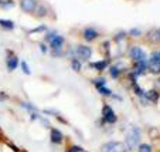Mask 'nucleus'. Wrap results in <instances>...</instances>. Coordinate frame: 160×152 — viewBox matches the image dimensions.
Returning <instances> with one entry per match:
<instances>
[{
	"instance_id": "nucleus-1",
	"label": "nucleus",
	"mask_w": 160,
	"mask_h": 152,
	"mask_svg": "<svg viewBox=\"0 0 160 152\" xmlns=\"http://www.w3.org/2000/svg\"><path fill=\"white\" fill-rule=\"evenodd\" d=\"M140 141V131L138 127H130V129H128L126 138H125V145L128 146L129 151L136 149V146L139 145Z\"/></svg>"
},
{
	"instance_id": "nucleus-2",
	"label": "nucleus",
	"mask_w": 160,
	"mask_h": 152,
	"mask_svg": "<svg viewBox=\"0 0 160 152\" xmlns=\"http://www.w3.org/2000/svg\"><path fill=\"white\" fill-rule=\"evenodd\" d=\"M101 151L102 152H128V146L125 145V142L121 141H109V142L103 144L101 146Z\"/></svg>"
},
{
	"instance_id": "nucleus-3",
	"label": "nucleus",
	"mask_w": 160,
	"mask_h": 152,
	"mask_svg": "<svg viewBox=\"0 0 160 152\" xmlns=\"http://www.w3.org/2000/svg\"><path fill=\"white\" fill-rule=\"evenodd\" d=\"M102 118H103V122H108V124H115L118 121L116 118V114L113 113L112 107H109L108 104L102 107Z\"/></svg>"
},
{
	"instance_id": "nucleus-4",
	"label": "nucleus",
	"mask_w": 160,
	"mask_h": 152,
	"mask_svg": "<svg viewBox=\"0 0 160 152\" xmlns=\"http://www.w3.org/2000/svg\"><path fill=\"white\" fill-rule=\"evenodd\" d=\"M75 54H77V57L78 58L87 61V60H89L91 55H92V50H91V47H88V46L79 44V46L77 47V50H75Z\"/></svg>"
},
{
	"instance_id": "nucleus-5",
	"label": "nucleus",
	"mask_w": 160,
	"mask_h": 152,
	"mask_svg": "<svg viewBox=\"0 0 160 152\" xmlns=\"http://www.w3.org/2000/svg\"><path fill=\"white\" fill-rule=\"evenodd\" d=\"M37 6V0H20V9L24 13H34Z\"/></svg>"
},
{
	"instance_id": "nucleus-6",
	"label": "nucleus",
	"mask_w": 160,
	"mask_h": 152,
	"mask_svg": "<svg viewBox=\"0 0 160 152\" xmlns=\"http://www.w3.org/2000/svg\"><path fill=\"white\" fill-rule=\"evenodd\" d=\"M82 36H84L85 41H94V40H97L99 37V31L95 30L94 27H87L84 30V33H82Z\"/></svg>"
},
{
	"instance_id": "nucleus-7",
	"label": "nucleus",
	"mask_w": 160,
	"mask_h": 152,
	"mask_svg": "<svg viewBox=\"0 0 160 152\" xmlns=\"http://www.w3.org/2000/svg\"><path fill=\"white\" fill-rule=\"evenodd\" d=\"M146 39H148V41L152 43V44L160 43V30L159 29H150V30L146 33Z\"/></svg>"
},
{
	"instance_id": "nucleus-8",
	"label": "nucleus",
	"mask_w": 160,
	"mask_h": 152,
	"mask_svg": "<svg viewBox=\"0 0 160 152\" xmlns=\"http://www.w3.org/2000/svg\"><path fill=\"white\" fill-rule=\"evenodd\" d=\"M129 57L132 58L133 61H138V60H142V58H146V55H145V51H143L140 47H130Z\"/></svg>"
},
{
	"instance_id": "nucleus-9",
	"label": "nucleus",
	"mask_w": 160,
	"mask_h": 152,
	"mask_svg": "<svg viewBox=\"0 0 160 152\" xmlns=\"http://www.w3.org/2000/svg\"><path fill=\"white\" fill-rule=\"evenodd\" d=\"M50 141L52 144H62L64 141V135L60 129L57 128H51V132H50Z\"/></svg>"
},
{
	"instance_id": "nucleus-10",
	"label": "nucleus",
	"mask_w": 160,
	"mask_h": 152,
	"mask_svg": "<svg viewBox=\"0 0 160 152\" xmlns=\"http://www.w3.org/2000/svg\"><path fill=\"white\" fill-rule=\"evenodd\" d=\"M18 64H20V61H18L17 55L10 54L9 57H7V60H6V67H7V70H9V71H14L16 68L18 67Z\"/></svg>"
},
{
	"instance_id": "nucleus-11",
	"label": "nucleus",
	"mask_w": 160,
	"mask_h": 152,
	"mask_svg": "<svg viewBox=\"0 0 160 152\" xmlns=\"http://www.w3.org/2000/svg\"><path fill=\"white\" fill-rule=\"evenodd\" d=\"M148 70L152 74H160V61L150 57V60H148Z\"/></svg>"
},
{
	"instance_id": "nucleus-12",
	"label": "nucleus",
	"mask_w": 160,
	"mask_h": 152,
	"mask_svg": "<svg viewBox=\"0 0 160 152\" xmlns=\"http://www.w3.org/2000/svg\"><path fill=\"white\" fill-rule=\"evenodd\" d=\"M65 43V39H64V36H60V34H57V36L54 37V39L50 41V47H51L52 50H58L62 47V44Z\"/></svg>"
},
{
	"instance_id": "nucleus-13",
	"label": "nucleus",
	"mask_w": 160,
	"mask_h": 152,
	"mask_svg": "<svg viewBox=\"0 0 160 152\" xmlns=\"http://www.w3.org/2000/svg\"><path fill=\"white\" fill-rule=\"evenodd\" d=\"M145 98L148 101H150V102H157L160 98V94L157 90H149V91L145 92Z\"/></svg>"
},
{
	"instance_id": "nucleus-14",
	"label": "nucleus",
	"mask_w": 160,
	"mask_h": 152,
	"mask_svg": "<svg viewBox=\"0 0 160 152\" xmlns=\"http://www.w3.org/2000/svg\"><path fill=\"white\" fill-rule=\"evenodd\" d=\"M108 64H109L108 60H99V61H97V63H92V64L89 63V67H92V68H95L97 71L102 73V71L105 70L106 67H108Z\"/></svg>"
},
{
	"instance_id": "nucleus-15",
	"label": "nucleus",
	"mask_w": 160,
	"mask_h": 152,
	"mask_svg": "<svg viewBox=\"0 0 160 152\" xmlns=\"http://www.w3.org/2000/svg\"><path fill=\"white\" fill-rule=\"evenodd\" d=\"M0 27L3 29V30H14V23L12 20H6V18H0Z\"/></svg>"
},
{
	"instance_id": "nucleus-16",
	"label": "nucleus",
	"mask_w": 160,
	"mask_h": 152,
	"mask_svg": "<svg viewBox=\"0 0 160 152\" xmlns=\"http://www.w3.org/2000/svg\"><path fill=\"white\" fill-rule=\"evenodd\" d=\"M71 67H72L74 71L79 73V71H81V68H82V64H81V61H79L78 58H72V60H71Z\"/></svg>"
},
{
	"instance_id": "nucleus-17",
	"label": "nucleus",
	"mask_w": 160,
	"mask_h": 152,
	"mask_svg": "<svg viewBox=\"0 0 160 152\" xmlns=\"http://www.w3.org/2000/svg\"><path fill=\"white\" fill-rule=\"evenodd\" d=\"M34 14L37 16V17H45V14H47V9H45V6H37V9L34 10Z\"/></svg>"
},
{
	"instance_id": "nucleus-18",
	"label": "nucleus",
	"mask_w": 160,
	"mask_h": 152,
	"mask_svg": "<svg viewBox=\"0 0 160 152\" xmlns=\"http://www.w3.org/2000/svg\"><path fill=\"white\" fill-rule=\"evenodd\" d=\"M109 74H111L112 78H118V77L121 76V70H119L118 66H112V67L109 68Z\"/></svg>"
},
{
	"instance_id": "nucleus-19",
	"label": "nucleus",
	"mask_w": 160,
	"mask_h": 152,
	"mask_svg": "<svg viewBox=\"0 0 160 152\" xmlns=\"http://www.w3.org/2000/svg\"><path fill=\"white\" fill-rule=\"evenodd\" d=\"M98 92H99L101 95H103V97H112V91L106 87V85H103V87L98 88Z\"/></svg>"
},
{
	"instance_id": "nucleus-20",
	"label": "nucleus",
	"mask_w": 160,
	"mask_h": 152,
	"mask_svg": "<svg viewBox=\"0 0 160 152\" xmlns=\"http://www.w3.org/2000/svg\"><path fill=\"white\" fill-rule=\"evenodd\" d=\"M20 67H21V70H23V73L26 74V76H30L31 74V70H30V67H28V64H27V61H20Z\"/></svg>"
},
{
	"instance_id": "nucleus-21",
	"label": "nucleus",
	"mask_w": 160,
	"mask_h": 152,
	"mask_svg": "<svg viewBox=\"0 0 160 152\" xmlns=\"http://www.w3.org/2000/svg\"><path fill=\"white\" fill-rule=\"evenodd\" d=\"M92 82H94V85H95V87H97V90H98V88H101V87H103V85L106 84V80L103 78V77H99V78L94 80V81H92Z\"/></svg>"
},
{
	"instance_id": "nucleus-22",
	"label": "nucleus",
	"mask_w": 160,
	"mask_h": 152,
	"mask_svg": "<svg viewBox=\"0 0 160 152\" xmlns=\"http://www.w3.org/2000/svg\"><path fill=\"white\" fill-rule=\"evenodd\" d=\"M133 91H135V94L138 95L139 98H143V97H145V91H143V90L140 88V87H139L138 84L133 85Z\"/></svg>"
},
{
	"instance_id": "nucleus-23",
	"label": "nucleus",
	"mask_w": 160,
	"mask_h": 152,
	"mask_svg": "<svg viewBox=\"0 0 160 152\" xmlns=\"http://www.w3.org/2000/svg\"><path fill=\"white\" fill-rule=\"evenodd\" d=\"M138 152H152V146L149 144H140L139 148H138Z\"/></svg>"
},
{
	"instance_id": "nucleus-24",
	"label": "nucleus",
	"mask_w": 160,
	"mask_h": 152,
	"mask_svg": "<svg viewBox=\"0 0 160 152\" xmlns=\"http://www.w3.org/2000/svg\"><path fill=\"white\" fill-rule=\"evenodd\" d=\"M41 31H47V26H38L37 29H33V30L28 31V34H36V33H41Z\"/></svg>"
},
{
	"instance_id": "nucleus-25",
	"label": "nucleus",
	"mask_w": 160,
	"mask_h": 152,
	"mask_svg": "<svg viewBox=\"0 0 160 152\" xmlns=\"http://www.w3.org/2000/svg\"><path fill=\"white\" fill-rule=\"evenodd\" d=\"M67 152H84V148L79 145H72L70 148H67Z\"/></svg>"
},
{
	"instance_id": "nucleus-26",
	"label": "nucleus",
	"mask_w": 160,
	"mask_h": 152,
	"mask_svg": "<svg viewBox=\"0 0 160 152\" xmlns=\"http://www.w3.org/2000/svg\"><path fill=\"white\" fill-rule=\"evenodd\" d=\"M55 36H57V31H50V33L47 34V36H45V41H47V43L50 44V41H51V40L54 39Z\"/></svg>"
},
{
	"instance_id": "nucleus-27",
	"label": "nucleus",
	"mask_w": 160,
	"mask_h": 152,
	"mask_svg": "<svg viewBox=\"0 0 160 152\" xmlns=\"http://www.w3.org/2000/svg\"><path fill=\"white\" fill-rule=\"evenodd\" d=\"M0 6L3 7V9H9V7L14 6V2H13V0H9V2H6V3H2Z\"/></svg>"
},
{
	"instance_id": "nucleus-28",
	"label": "nucleus",
	"mask_w": 160,
	"mask_h": 152,
	"mask_svg": "<svg viewBox=\"0 0 160 152\" xmlns=\"http://www.w3.org/2000/svg\"><path fill=\"white\" fill-rule=\"evenodd\" d=\"M129 34H130V36H133V37H138V36H140V34H142V31H140L139 29H132V30L129 31Z\"/></svg>"
},
{
	"instance_id": "nucleus-29",
	"label": "nucleus",
	"mask_w": 160,
	"mask_h": 152,
	"mask_svg": "<svg viewBox=\"0 0 160 152\" xmlns=\"http://www.w3.org/2000/svg\"><path fill=\"white\" fill-rule=\"evenodd\" d=\"M54 57H61L62 55V51H61V49H58V50H52V53H51Z\"/></svg>"
},
{
	"instance_id": "nucleus-30",
	"label": "nucleus",
	"mask_w": 160,
	"mask_h": 152,
	"mask_svg": "<svg viewBox=\"0 0 160 152\" xmlns=\"http://www.w3.org/2000/svg\"><path fill=\"white\" fill-rule=\"evenodd\" d=\"M125 36H126V33H125V31H121L118 36H115V40H116V41H121L122 37H125Z\"/></svg>"
},
{
	"instance_id": "nucleus-31",
	"label": "nucleus",
	"mask_w": 160,
	"mask_h": 152,
	"mask_svg": "<svg viewBox=\"0 0 160 152\" xmlns=\"http://www.w3.org/2000/svg\"><path fill=\"white\" fill-rule=\"evenodd\" d=\"M40 50H41V53H47V51H48V50H47V46H45L44 43H41V44H40Z\"/></svg>"
},
{
	"instance_id": "nucleus-32",
	"label": "nucleus",
	"mask_w": 160,
	"mask_h": 152,
	"mask_svg": "<svg viewBox=\"0 0 160 152\" xmlns=\"http://www.w3.org/2000/svg\"><path fill=\"white\" fill-rule=\"evenodd\" d=\"M152 57H153V58H156V60H159V61H160V51H154L153 54H152Z\"/></svg>"
},
{
	"instance_id": "nucleus-33",
	"label": "nucleus",
	"mask_w": 160,
	"mask_h": 152,
	"mask_svg": "<svg viewBox=\"0 0 160 152\" xmlns=\"http://www.w3.org/2000/svg\"><path fill=\"white\" fill-rule=\"evenodd\" d=\"M6 94H4V92H0V100H6Z\"/></svg>"
},
{
	"instance_id": "nucleus-34",
	"label": "nucleus",
	"mask_w": 160,
	"mask_h": 152,
	"mask_svg": "<svg viewBox=\"0 0 160 152\" xmlns=\"http://www.w3.org/2000/svg\"><path fill=\"white\" fill-rule=\"evenodd\" d=\"M156 87H157V88L160 90V78H159V80H157V81H156Z\"/></svg>"
},
{
	"instance_id": "nucleus-35",
	"label": "nucleus",
	"mask_w": 160,
	"mask_h": 152,
	"mask_svg": "<svg viewBox=\"0 0 160 152\" xmlns=\"http://www.w3.org/2000/svg\"><path fill=\"white\" fill-rule=\"evenodd\" d=\"M2 3H3V0H0V4H2Z\"/></svg>"
},
{
	"instance_id": "nucleus-36",
	"label": "nucleus",
	"mask_w": 160,
	"mask_h": 152,
	"mask_svg": "<svg viewBox=\"0 0 160 152\" xmlns=\"http://www.w3.org/2000/svg\"><path fill=\"white\" fill-rule=\"evenodd\" d=\"M159 30H160V29H159Z\"/></svg>"
}]
</instances>
